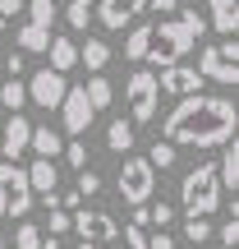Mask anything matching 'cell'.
Returning <instances> with one entry per match:
<instances>
[{
    "mask_svg": "<svg viewBox=\"0 0 239 249\" xmlns=\"http://www.w3.org/2000/svg\"><path fill=\"white\" fill-rule=\"evenodd\" d=\"M239 111L230 97H207V92H184L175 102L166 120H161V134L175 148H221L225 139H235Z\"/></svg>",
    "mask_w": 239,
    "mask_h": 249,
    "instance_id": "1",
    "label": "cell"
},
{
    "mask_svg": "<svg viewBox=\"0 0 239 249\" xmlns=\"http://www.w3.org/2000/svg\"><path fill=\"white\" fill-rule=\"evenodd\" d=\"M203 33H207V18L198 14V9H179L175 18L152 23V42H147L143 65H175V60H184V55L198 46Z\"/></svg>",
    "mask_w": 239,
    "mask_h": 249,
    "instance_id": "2",
    "label": "cell"
},
{
    "mask_svg": "<svg viewBox=\"0 0 239 249\" xmlns=\"http://www.w3.org/2000/svg\"><path fill=\"white\" fill-rule=\"evenodd\" d=\"M179 203H184V213H216L221 208V180H216V161H203V166H193L184 176V185H179Z\"/></svg>",
    "mask_w": 239,
    "mask_h": 249,
    "instance_id": "3",
    "label": "cell"
},
{
    "mask_svg": "<svg viewBox=\"0 0 239 249\" xmlns=\"http://www.w3.org/2000/svg\"><path fill=\"white\" fill-rule=\"evenodd\" d=\"M51 23H55V0H28V23L18 28V51L23 55H37L46 51V42H51Z\"/></svg>",
    "mask_w": 239,
    "mask_h": 249,
    "instance_id": "4",
    "label": "cell"
},
{
    "mask_svg": "<svg viewBox=\"0 0 239 249\" xmlns=\"http://www.w3.org/2000/svg\"><path fill=\"white\" fill-rule=\"evenodd\" d=\"M198 74L212 79V83H221V88L239 83V42H235V37H225V42H216V46H203Z\"/></svg>",
    "mask_w": 239,
    "mask_h": 249,
    "instance_id": "5",
    "label": "cell"
},
{
    "mask_svg": "<svg viewBox=\"0 0 239 249\" xmlns=\"http://www.w3.org/2000/svg\"><path fill=\"white\" fill-rule=\"evenodd\" d=\"M124 97H129V120L133 124H147L157 116V102H161V83L152 70H133L129 74V88H124Z\"/></svg>",
    "mask_w": 239,
    "mask_h": 249,
    "instance_id": "6",
    "label": "cell"
},
{
    "mask_svg": "<svg viewBox=\"0 0 239 249\" xmlns=\"http://www.w3.org/2000/svg\"><path fill=\"white\" fill-rule=\"evenodd\" d=\"M115 189H120V198L124 203H147L152 198V189H157V171H152V161L147 157H129L124 161V171H120V180H115Z\"/></svg>",
    "mask_w": 239,
    "mask_h": 249,
    "instance_id": "7",
    "label": "cell"
},
{
    "mask_svg": "<svg viewBox=\"0 0 239 249\" xmlns=\"http://www.w3.org/2000/svg\"><path fill=\"white\" fill-rule=\"evenodd\" d=\"M28 88V102H32V107H42V111H55L60 107V97H64V88H69V83H64V74L60 70H51V65H42V70L32 74V79L23 83Z\"/></svg>",
    "mask_w": 239,
    "mask_h": 249,
    "instance_id": "8",
    "label": "cell"
},
{
    "mask_svg": "<svg viewBox=\"0 0 239 249\" xmlns=\"http://www.w3.org/2000/svg\"><path fill=\"white\" fill-rule=\"evenodd\" d=\"M69 226L79 231V240H92V245H111V240L120 235L115 217L101 213V208H88V213H79V208H74V213H69Z\"/></svg>",
    "mask_w": 239,
    "mask_h": 249,
    "instance_id": "9",
    "label": "cell"
},
{
    "mask_svg": "<svg viewBox=\"0 0 239 249\" xmlns=\"http://www.w3.org/2000/svg\"><path fill=\"white\" fill-rule=\"evenodd\" d=\"M0 185H5V198H9V213L23 217L32 213V185H28V171L18 166V161H0Z\"/></svg>",
    "mask_w": 239,
    "mask_h": 249,
    "instance_id": "10",
    "label": "cell"
},
{
    "mask_svg": "<svg viewBox=\"0 0 239 249\" xmlns=\"http://www.w3.org/2000/svg\"><path fill=\"white\" fill-rule=\"evenodd\" d=\"M60 120H64V134H88V124H92V116H97V111H92V102H88V92L83 88H64V97H60Z\"/></svg>",
    "mask_w": 239,
    "mask_h": 249,
    "instance_id": "11",
    "label": "cell"
},
{
    "mask_svg": "<svg viewBox=\"0 0 239 249\" xmlns=\"http://www.w3.org/2000/svg\"><path fill=\"white\" fill-rule=\"evenodd\" d=\"M157 83L170 92V97H184V92H198L203 88V74H198V65H161V74H157Z\"/></svg>",
    "mask_w": 239,
    "mask_h": 249,
    "instance_id": "12",
    "label": "cell"
},
{
    "mask_svg": "<svg viewBox=\"0 0 239 249\" xmlns=\"http://www.w3.org/2000/svg\"><path fill=\"white\" fill-rule=\"evenodd\" d=\"M28 134H32V124L23 120V111H9V124L0 129V157L18 161L28 152Z\"/></svg>",
    "mask_w": 239,
    "mask_h": 249,
    "instance_id": "13",
    "label": "cell"
},
{
    "mask_svg": "<svg viewBox=\"0 0 239 249\" xmlns=\"http://www.w3.org/2000/svg\"><path fill=\"white\" fill-rule=\"evenodd\" d=\"M143 9H147V0H101V5L92 9V18H101L106 28H124V23H133Z\"/></svg>",
    "mask_w": 239,
    "mask_h": 249,
    "instance_id": "14",
    "label": "cell"
},
{
    "mask_svg": "<svg viewBox=\"0 0 239 249\" xmlns=\"http://www.w3.org/2000/svg\"><path fill=\"white\" fill-rule=\"evenodd\" d=\"M207 14H212V23L221 37H235L239 33V0H207Z\"/></svg>",
    "mask_w": 239,
    "mask_h": 249,
    "instance_id": "15",
    "label": "cell"
},
{
    "mask_svg": "<svg viewBox=\"0 0 239 249\" xmlns=\"http://www.w3.org/2000/svg\"><path fill=\"white\" fill-rule=\"evenodd\" d=\"M216 180H221V189H239V143L225 139L221 143V161H216Z\"/></svg>",
    "mask_w": 239,
    "mask_h": 249,
    "instance_id": "16",
    "label": "cell"
},
{
    "mask_svg": "<svg viewBox=\"0 0 239 249\" xmlns=\"http://www.w3.org/2000/svg\"><path fill=\"white\" fill-rule=\"evenodd\" d=\"M46 55H51V70L69 74L74 65H79V42H74V37H51V42H46Z\"/></svg>",
    "mask_w": 239,
    "mask_h": 249,
    "instance_id": "17",
    "label": "cell"
},
{
    "mask_svg": "<svg viewBox=\"0 0 239 249\" xmlns=\"http://www.w3.org/2000/svg\"><path fill=\"white\" fill-rule=\"evenodd\" d=\"M55 180H60V171H55V157H37L32 166H28V185H32V194H51Z\"/></svg>",
    "mask_w": 239,
    "mask_h": 249,
    "instance_id": "18",
    "label": "cell"
},
{
    "mask_svg": "<svg viewBox=\"0 0 239 249\" xmlns=\"http://www.w3.org/2000/svg\"><path fill=\"white\" fill-rule=\"evenodd\" d=\"M28 148H32L37 157H55V152L64 148V139H60V134L51 129V124H42V129L32 124V134H28Z\"/></svg>",
    "mask_w": 239,
    "mask_h": 249,
    "instance_id": "19",
    "label": "cell"
},
{
    "mask_svg": "<svg viewBox=\"0 0 239 249\" xmlns=\"http://www.w3.org/2000/svg\"><path fill=\"white\" fill-rule=\"evenodd\" d=\"M133 143H138L133 120H111V124H106V148H111V152H129Z\"/></svg>",
    "mask_w": 239,
    "mask_h": 249,
    "instance_id": "20",
    "label": "cell"
},
{
    "mask_svg": "<svg viewBox=\"0 0 239 249\" xmlns=\"http://www.w3.org/2000/svg\"><path fill=\"white\" fill-rule=\"evenodd\" d=\"M79 60L88 65L92 74H97V70H106V65H111V46L101 42V37H88V42L79 46Z\"/></svg>",
    "mask_w": 239,
    "mask_h": 249,
    "instance_id": "21",
    "label": "cell"
},
{
    "mask_svg": "<svg viewBox=\"0 0 239 249\" xmlns=\"http://www.w3.org/2000/svg\"><path fill=\"white\" fill-rule=\"evenodd\" d=\"M83 92H88L92 111H106V107H111V97H115V88H111V79H101V70L92 74L88 83H83Z\"/></svg>",
    "mask_w": 239,
    "mask_h": 249,
    "instance_id": "22",
    "label": "cell"
},
{
    "mask_svg": "<svg viewBox=\"0 0 239 249\" xmlns=\"http://www.w3.org/2000/svg\"><path fill=\"white\" fill-rule=\"evenodd\" d=\"M147 42H152V23L133 28V33H129V42H124V60L143 65V55H147Z\"/></svg>",
    "mask_w": 239,
    "mask_h": 249,
    "instance_id": "23",
    "label": "cell"
},
{
    "mask_svg": "<svg viewBox=\"0 0 239 249\" xmlns=\"http://www.w3.org/2000/svg\"><path fill=\"white\" fill-rule=\"evenodd\" d=\"M0 107H9V111H23V107H28V88H23L18 79L0 83Z\"/></svg>",
    "mask_w": 239,
    "mask_h": 249,
    "instance_id": "24",
    "label": "cell"
},
{
    "mask_svg": "<svg viewBox=\"0 0 239 249\" xmlns=\"http://www.w3.org/2000/svg\"><path fill=\"white\" fill-rule=\"evenodd\" d=\"M147 161H152V171H170L175 166V143H152V152H147Z\"/></svg>",
    "mask_w": 239,
    "mask_h": 249,
    "instance_id": "25",
    "label": "cell"
},
{
    "mask_svg": "<svg viewBox=\"0 0 239 249\" xmlns=\"http://www.w3.org/2000/svg\"><path fill=\"white\" fill-rule=\"evenodd\" d=\"M184 235H189L193 245L212 240V222H207V217H198V213H189V222H184Z\"/></svg>",
    "mask_w": 239,
    "mask_h": 249,
    "instance_id": "26",
    "label": "cell"
},
{
    "mask_svg": "<svg viewBox=\"0 0 239 249\" xmlns=\"http://www.w3.org/2000/svg\"><path fill=\"white\" fill-rule=\"evenodd\" d=\"M64 18H69V28H88L92 23V0H69Z\"/></svg>",
    "mask_w": 239,
    "mask_h": 249,
    "instance_id": "27",
    "label": "cell"
},
{
    "mask_svg": "<svg viewBox=\"0 0 239 249\" xmlns=\"http://www.w3.org/2000/svg\"><path fill=\"white\" fill-rule=\"evenodd\" d=\"M64 157H69L74 171H83V166H88V143H83L79 134H74V139H64Z\"/></svg>",
    "mask_w": 239,
    "mask_h": 249,
    "instance_id": "28",
    "label": "cell"
},
{
    "mask_svg": "<svg viewBox=\"0 0 239 249\" xmlns=\"http://www.w3.org/2000/svg\"><path fill=\"white\" fill-rule=\"evenodd\" d=\"M14 249H42V231H37L32 222H23L14 231Z\"/></svg>",
    "mask_w": 239,
    "mask_h": 249,
    "instance_id": "29",
    "label": "cell"
},
{
    "mask_svg": "<svg viewBox=\"0 0 239 249\" xmlns=\"http://www.w3.org/2000/svg\"><path fill=\"white\" fill-rule=\"evenodd\" d=\"M216 240H221V249H235L239 245V217H230V222L216 226Z\"/></svg>",
    "mask_w": 239,
    "mask_h": 249,
    "instance_id": "30",
    "label": "cell"
},
{
    "mask_svg": "<svg viewBox=\"0 0 239 249\" xmlns=\"http://www.w3.org/2000/svg\"><path fill=\"white\" fill-rule=\"evenodd\" d=\"M170 217H175V208L161 198V203H147V222L152 226H170Z\"/></svg>",
    "mask_w": 239,
    "mask_h": 249,
    "instance_id": "31",
    "label": "cell"
},
{
    "mask_svg": "<svg viewBox=\"0 0 239 249\" xmlns=\"http://www.w3.org/2000/svg\"><path fill=\"white\" fill-rule=\"evenodd\" d=\"M46 222H51V235L69 231V213H64V208H46Z\"/></svg>",
    "mask_w": 239,
    "mask_h": 249,
    "instance_id": "32",
    "label": "cell"
},
{
    "mask_svg": "<svg viewBox=\"0 0 239 249\" xmlns=\"http://www.w3.org/2000/svg\"><path fill=\"white\" fill-rule=\"evenodd\" d=\"M124 245H129V249H147V235H143V226H138V222L124 226Z\"/></svg>",
    "mask_w": 239,
    "mask_h": 249,
    "instance_id": "33",
    "label": "cell"
},
{
    "mask_svg": "<svg viewBox=\"0 0 239 249\" xmlns=\"http://www.w3.org/2000/svg\"><path fill=\"white\" fill-rule=\"evenodd\" d=\"M97 189H101V180H97V176H92V171H88V166H83V171H79V194H83V198H88V194H97Z\"/></svg>",
    "mask_w": 239,
    "mask_h": 249,
    "instance_id": "34",
    "label": "cell"
},
{
    "mask_svg": "<svg viewBox=\"0 0 239 249\" xmlns=\"http://www.w3.org/2000/svg\"><path fill=\"white\" fill-rule=\"evenodd\" d=\"M55 203H60L64 213H74V208H83V194H79V189H69V194H55Z\"/></svg>",
    "mask_w": 239,
    "mask_h": 249,
    "instance_id": "35",
    "label": "cell"
},
{
    "mask_svg": "<svg viewBox=\"0 0 239 249\" xmlns=\"http://www.w3.org/2000/svg\"><path fill=\"white\" fill-rule=\"evenodd\" d=\"M147 249H175V240H170V235L157 226V235H147Z\"/></svg>",
    "mask_w": 239,
    "mask_h": 249,
    "instance_id": "36",
    "label": "cell"
},
{
    "mask_svg": "<svg viewBox=\"0 0 239 249\" xmlns=\"http://www.w3.org/2000/svg\"><path fill=\"white\" fill-rule=\"evenodd\" d=\"M23 14V0H0V18H14Z\"/></svg>",
    "mask_w": 239,
    "mask_h": 249,
    "instance_id": "37",
    "label": "cell"
},
{
    "mask_svg": "<svg viewBox=\"0 0 239 249\" xmlns=\"http://www.w3.org/2000/svg\"><path fill=\"white\" fill-rule=\"evenodd\" d=\"M179 5H189V0H147V9H161V14L166 9H179Z\"/></svg>",
    "mask_w": 239,
    "mask_h": 249,
    "instance_id": "38",
    "label": "cell"
},
{
    "mask_svg": "<svg viewBox=\"0 0 239 249\" xmlns=\"http://www.w3.org/2000/svg\"><path fill=\"white\" fill-rule=\"evenodd\" d=\"M42 249H60V235H42Z\"/></svg>",
    "mask_w": 239,
    "mask_h": 249,
    "instance_id": "39",
    "label": "cell"
},
{
    "mask_svg": "<svg viewBox=\"0 0 239 249\" xmlns=\"http://www.w3.org/2000/svg\"><path fill=\"white\" fill-rule=\"evenodd\" d=\"M0 217H9V198H5V185H0Z\"/></svg>",
    "mask_w": 239,
    "mask_h": 249,
    "instance_id": "40",
    "label": "cell"
},
{
    "mask_svg": "<svg viewBox=\"0 0 239 249\" xmlns=\"http://www.w3.org/2000/svg\"><path fill=\"white\" fill-rule=\"evenodd\" d=\"M74 249H97V245H92V240H79V245H74Z\"/></svg>",
    "mask_w": 239,
    "mask_h": 249,
    "instance_id": "41",
    "label": "cell"
},
{
    "mask_svg": "<svg viewBox=\"0 0 239 249\" xmlns=\"http://www.w3.org/2000/svg\"><path fill=\"white\" fill-rule=\"evenodd\" d=\"M0 42H5V18H0Z\"/></svg>",
    "mask_w": 239,
    "mask_h": 249,
    "instance_id": "42",
    "label": "cell"
},
{
    "mask_svg": "<svg viewBox=\"0 0 239 249\" xmlns=\"http://www.w3.org/2000/svg\"><path fill=\"white\" fill-rule=\"evenodd\" d=\"M0 249H5V235H0Z\"/></svg>",
    "mask_w": 239,
    "mask_h": 249,
    "instance_id": "43",
    "label": "cell"
}]
</instances>
